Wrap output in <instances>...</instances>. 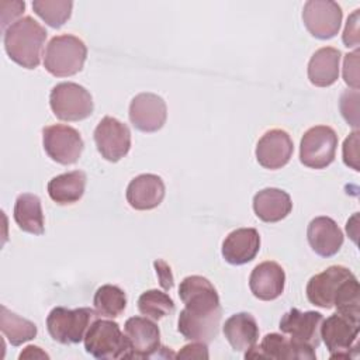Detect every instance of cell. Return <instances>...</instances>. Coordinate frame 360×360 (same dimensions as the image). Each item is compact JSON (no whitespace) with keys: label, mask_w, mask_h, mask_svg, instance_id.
I'll return each mask as SVG.
<instances>
[{"label":"cell","mask_w":360,"mask_h":360,"mask_svg":"<svg viewBox=\"0 0 360 360\" xmlns=\"http://www.w3.org/2000/svg\"><path fill=\"white\" fill-rule=\"evenodd\" d=\"M184 308L177 319V330L184 339L208 343L217 338L221 322L219 295L202 276H187L179 287Z\"/></svg>","instance_id":"1"},{"label":"cell","mask_w":360,"mask_h":360,"mask_svg":"<svg viewBox=\"0 0 360 360\" xmlns=\"http://www.w3.org/2000/svg\"><path fill=\"white\" fill-rule=\"evenodd\" d=\"M46 35L45 28L37 20L25 15L11 22L4 31L6 52L17 65L35 69L41 62Z\"/></svg>","instance_id":"2"},{"label":"cell","mask_w":360,"mask_h":360,"mask_svg":"<svg viewBox=\"0 0 360 360\" xmlns=\"http://www.w3.org/2000/svg\"><path fill=\"white\" fill-rule=\"evenodd\" d=\"M83 342L86 352L96 359H132L131 343L114 321L94 319Z\"/></svg>","instance_id":"3"},{"label":"cell","mask_w":360,"mask_h":360,"mask_svg":"<svg viewBox=\"0 0 360 360\" xmlns=\"http://www.w3.org/2000/svg\"><path fill=\"white\" fill-rule=\"evenodd\" d=\"M87 58L84 42L70 34L53 37L44 55V66L46 72L56 77H68L79 73Z\"/></svg>","instance_id":"4"},{"label":"cell","mask_w":360,"mask_h":360,"mask_svg":"<svg viewBox=\"0 0 360 360\" xmlns=\"http://www.w3.org/2000/svg\"><path fill=\"white\" fill-rule=\"evenodd\" d=\"M97 316V311L87 307L76 309L56 307L46 318V329L51 338L58 343H79L84 339L89 326Z\"/></svg>","instance_id":"5"},{"label":"cell","mask_w":360,"mask_h":360,"mask_svg":"<svg viewBox=\"0 0 360 360\" xmlns=\"http://www.w3.org/2000/svg\"><path fill=\"white\" fill-rule=\"evenodd\" d=\"M49 105L56 118L62 121H82L93 112L91 94L80 84L63 82L53 86Z\"/></svg>","instance_id":"6"},{"label":"cell","mask_w":360,"mask_h":360,"mask_svg":"<svg viewBox=\"0 0 360 360\" xmlns=\"http://www.w3.org/2000/svg\"><path fill=\"white\" fill-rule=\"evenodd\" d=\"M360 321L342 314H333L322 321L321 338L330 353V359H350L357 353Z\"/></svg>","instance_id":"7"},{"label":"cell","mask_w":360,"mask_h":360,"mask_svg":"<svg viewBox=\"0 0 360 360\" xmlns=\"http://www.w3.org/2000/svg\"><path fill=\"white\" fill-rule=\"evenodd\" d=\"M338 135L328 125L309 128L301 138L300 160L311 169H325L335 160Z\"/></svg>","instance_id":"8"},{"label":"cell","mask_w":360,"mask_h":360,"mask_svg":"<svg viewBox=\"0 0 360 360\" xmlns=\"http://www.w3.org/2000/svg\"><path fill=\"white\" fill-rule=\"evenodd\" d=\"M42 143L46 155L60 165L76 163L84 148L79 131L63 124L45 127L42 129Z\"/></svg>","instance_id":"9"},{"label":"cell","mask_w":360,"mask_h":360,"mask_svg":"<svg viewBox=\"0 0 360 360\" xmlns=\"http://www.w3.org/2000/svg\"><path fill=\"white\" fill-rule=\"evenodd\" d=\"M342 8L332 0H308L302 8V21L309 34L318 39L333 38L342 24Z\"/></svg>","instance_id":"10"},{"label":"cell","mask_w":360,"mask_h":360,"mask_svg":"<svg viewBox=\"0 0 360 360\" xmlns=\"http://www.w3.org/2000/svg\"><path fill=\"white\" fill-rule=\"evenodd\" d=\"M98 153L108 162H118L131 149V131L114 117H104L94 129Z\"/></svg>","instance_id":"11"},{"label":"cell","mask_w":360,"mask_h":360,"mask_svg":"<svg viewBox=\"0 0 360 360\" xmlns=\"http://www.w3.org/2000/svg\"><path fill=\"white\" fill-rule=\"evenodd\" d=\"M323 316L316 311H300L297 308L285 312L280 321L283 333L290 335L294 342L316 349L321 343V325Z\"/></svg>","instance_id":"12"},{"label":"cell","mask_w":360,"mask_h":360,"mask_svg":"<svg viewBox=\"0 0 360 360\" xmlns=\"http://www.w3.org/2000/svg\"><path fill=\"white\" fill-rule=\"evenodd\" d=\"M350 276H353V273L345 266H329L322 273L312 276L305 290L308 301L319 308H333L342 284Z\"/></svg>","instance_id":"13"},{"label":"cell","mask_w":360,"mask_h":360,"mask_svg":"<svg viewBox=\"0 0 360 360\" xmlns=\"http://www.w3.org/2000/svg\"><path fill=\"white\" fill-rule=\"evenodd\" d=\"M245 357H262V359H274V360H314L316 357L315 349L300 345L292 339H287L280 333H267L259 346H255L245 352Z\"/></svg>","instance_id":"14"},{"label":"cell","mask_w":360,"mask_h":360,"mask_svg":"<svg viewBox=\"0 0 360 360\" xmlns=\"http://www.w3.org/2000/svg\"><path fill=\"white\" fill-rule=\"evenodd\" d=\"M166 117V103L158 94L141 93L129 104V121L142 132L159 131L165 125Z\"/></svg>","instance_id":"15"},{"label":"cell","mask_w":360,"mask_h":360,"mask_svg":"<svg viewBox=\"0 0 360 360\" xmlns=\"http://www.w3.org/2000/svg\"><path fill=\"white\" fill-rule=\"evenodd\" d=\"M294 152L290 135L283 129L267 131L256 145V159L264 169L276 170L285 166Z\"/></svg>","instance_id":"16"},{"label":"cell","mask_w":360,"mask_h":360,"mask_svg":"<svg viewBox=\"0 0 360 360\" xmlns=\"http://www.w3.org/2000/svg\"><path fill=\"white\" fill-rule=\"evenodd\" d=\"M132 347V359H148L158 353L160 346V330L148 316H131L124 326Z\"/></svg>","instance_id":"17"},{"label":"cell","mask_w":360,"mask_h":360,"mask_svg":"<svg viewBox=\"0 0 360 360\" xmlns=\"http://www.w3.org/2000/svg\"><path fill=\"white\" fill-rule=\"evenodd\" d=\"M125 197L134 210H153L160 205L165 198V183L156 174H139L129 181Z\"/></svg>","instance_id":"18"},{"label":"cell","mask_w":360,"mask_h":360,"mask_svg":"<svg viewBox=\"0 0 360 360\" xmlns=\"http://www.w3.org/2000/svg\"><path fill=\"white\" fill-rule=\"evenodd\" d=\"M285 273L276 262H263L257 264L249 277V287L252 294L262 301H271L278 298L284 291Z\"/></svg>","instance_id":"19"},{"label":"cell","mask_w":360,"mask_h":360,"mask_svg":"<svg viewBox=\"0 0 360 360\" xmlns=\"http://www.w3.org/2000/svg\"><path fill=\"white\" fill-rule=\"evenodd\" d=\"M307 238L312 250L322 257L336 255L343 245V232L329 217L314 218L308 225Z\"/></svg>","instance_id":"20"},{"label":"cell","mask_w":360,"mask_h":360,"mask_svg":"<svg viewBox=\"0 0 360 360\" xmlns=\"http://www.w3.org/2000/svg\"><path fill=\"white\" fill-rule=\"evenodd\" d=\"M260 249V235L255 228H238L222 242V256L229 264H245L253 260Z\"/></svg>","instance_id":"21"},{"label":"cell","mask_w":360,"mask_h":360,"mask_svg":"<svg viewBox=\"0 0 360 360\" xmlns=\"http://www.w3.org/2000/svg\"><path fill=\"white\" fill-rule=\"evenodd\" d=\"M224 335L235 352H248L259 339V326L249 312L231 315L224 323Z\"/></svg>","instance_id":"22"},{"label":"cell","mask_w":360,"mask_h":360,"mask_svg":"<svg viewBox=\"0 0 360 360\" xmlns=\"http://www.w3.org/2000/svg\"><path fill=\"white\" fill-rule=\"evenodd\" d=\"M292 210L291 197L280 188H263L253 197V211L263 222H278Z\"/></svg>","instance_id":"23"},{"label":"cell","mask_w":360,"mask_h":360,"mask_svg":"<svg viewBox=\"0 0 360 360\" xmlns=\"http://www.w3.org/2000/svg\"><path fill=\"white\" fill-rule=\"evenodd\" d=\"M340 51L333 46H323L315 51L308 63V79L316 87L332 86L339 77Z\"/></svg>","instance_id":"24"},{"label":"cell","mask_w":360,"mask_h":360,"mask_svg":"<svg viewBox=\"0 0 360 360\" xmlns=\"http://www.w3.org/2000/svg\"><path fill=\"white\" fill-rule=\"evenodd\" d=\"M86 174L82 170H73L55 176L48 183V194L52 201L60 205L79 201L86 188Z\"/></svg>","instance_id":"25"},{"label":"cell","mask_w":360,"mask_h":360,"mask_svg":"<svg viewBox=\"0 0 360 360\" xmlns=\"http://www.w3.org/2000/svg\"><path fill=\"white\" fill-rule=\"evenodd\" d=\"M14 221L21 231L32 235H42L44 212L39 197L31 193L20 194L14 204Z\"/></svg>","instance_id":"26"},{"label":"cell","mask_w":360,"mask_h":360,"mask_svg":"<svg viewBox=\"0 0 360 360\" xmlns=\"http://www.w3.org/2000/svg\"><path fill=\"white\" fill-rule=\"evenodd\" d=\"M0 329L13 346H20L28 340H32L38 332L34 322L21 318L20 315L7 309L4 305H1Z\"/></svg>","instance_id":"27"},{"label":"cell","mask_w":360,"mask_h":360,"mask_svg":"<svg viewBox=\"0 0 360 360\" xmlns=\"http://www.w3.org/2000/svg\"><path fill=\"white\" fill-rule=\"evenodd\" d=\"M93 304L98 315L117 318L124 312L127 307V295L118 285L104 284L94 292Z\"/></svg>","instance_id":"28"},{"label":"cell","mask_w":360,"mask_h":360,"mask_svg":"<svg viewBox=\"0 0 360 360\" xmlns=\"http://www.w3.org/2000/svg\"><path fill=\"white\" fill-rule=\"evenodd\" d=\"M138 309L142 315L158 321L174 311V302L165 291L148 290L138 298Z\"/></svg>","instance_id":"29"},{"label":"cell","mask_w":360,"mask_h":360,"mask_svg":"<svg viewBox=\"0 0 360 360\" xmlns=\"http://www.w3.org/2000/svg\"><path fill=\"white\" fill-rule=\"evenodd\" d=\"M73 3L69 0H34L32 8L49 27H62L72 14Z\"/></svg>","instance_id":"30"},{"label":"cell","mask_w":360,"mask_h":360,"mask_svg":"<svg viewBox=\"0 0 360 360\" xmlns=\"http://www.w3.org/2000/svg\"><path fill=\"white\" fill-rule=\"evenodd\" d=\"M333 307L338 314L360 321V285L354 274L342 284Z\"/></svg>","instance_id":"31"},{"label":"cell","mask_w":360,"mask_h":360,"mask_svg":"<svg viewBox=\"0 0 360 360\" xmlns=\"http://www.w3.org/2000/svg\"><path fill=\"white\" fill-rule=\"evenodd\" d=\"M340 112L347 124L359 128V90H346L340 96Z\"/></svg>","instance_id":"32"},{"label":"cell","mask_w":360,"mask_h":360,"mask_svg":"<svg viewBox=\"0 0 360 360\" xmlns=\"http://www.w3.org/2000/svg\"><path fill=\"white\" fill-rule=\"evenodd\" d=\"M343 79L347 86L359 90V49L345 55Z\"/></svg>","instance_id":"33"},{"label":"cell","mask_w":360,"mask_h":360,"mask_svg":"<svg viewBox=\"0 0 360 360\" xmlns=\"http://www.w3.org/2000/svg\"><path fill=\"white\" fill-rule=\"evenodd\" d=\"M343 162L346 166L359 172V131H353L343 143Z\"/></svg>","instance_id":"34"},{"label":"cell","mask_w":360,"mask_h":360,"mask_svg":"<svg viewBox=\"0 0 360 360\" xmlns=\"http://www.w3.org/2000/svg\"><path fill=\"white\" fill-rule=\"evenodd\" d=\"M359 14L360 10H354L346 22L345 31H343V44L347 48H357L360 44V34H359Z\"/></svg>","instance_id":"35"},{"label":"cell","mask_w":360,"mask_h":360,"mask_svg":"<svg viewBox=\"0 0 360 360\" xmlns=\"http://www.w3.org/2000/svg\"><path fill=\"white\" fill-rule=\"evenodd\" d=\"M25 8L24 1H0V14H1V28L6 31V25L18 17Z\"/></svg>","instance_id":"36"},{"label":"cell","mask_w":360,"mask_h":360,"mask_svg":"<svg viewBox=\"0 0 360 360\" xmlns=\"http://www.w3.org/2000/svg\"><path fill=\"white\" fill-rule=\"evenodd\" d=\"M177 359H208V347L207 343L193 342L186 345L177 354Z\"/></svg>","instance_id":"37"},{"label":"cell","mask_w":360,"mask_h":360,"mask_svg":"<svg viewBox=\"0 0 360 360\" xmlns=\"http://www.w3.org/2000/svg\"><path fill=\"white\" fill-rule=\"evenodd\" d=\"M155 269H156V274L159 277V283L165 290H170L173 287V276L170 271V267L163 262V260H156L153 263Z\"/></svg>","instance_id":"38"},{"label":"cell","mask_w":360,"mask_h":360,"mask_svg":"<svg viewBox=\"0 0 360 360\" xmlns=\"http://www.w3.org/2000/svg\"><path fill=\"white\" fill-rule=\"evenodd\" d=\"M49 359V356L41 350V347L38 346H27L21 353H20V359Z\"/></svg>","instance_id":"39"}]
</instances>
